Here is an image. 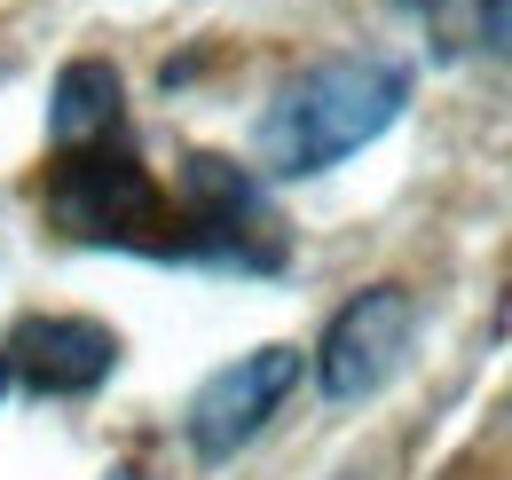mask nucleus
<instances>
[{
	"label": "nucleus",
	"mask_w": 512,
	"mask_h": 480,
	"mask_svg": "<svg viewBox=\"0 0 512 480\" xmlns=\"http://www.w3.org/2000/svg\"><path fill=\"white\" fill-rule=\"evenodd\" d=\"M481 40L497 63H512V0H481Z\"/></svg>",
	"instance_id": "nucleus-7"
},
{
	"label": "nucleus",
	"mask_w": 512,
	"mask_h": 480,
	"mask_svg": "<svg viewBox=\"0 0 512 480\" xmlns=\"http://www.w3.org/2000/svg\"><path fill=\"white\" fill-rule=\"evenodd\" d=\"M119 119H127V87H119V71H111L103 56L64 63V79H56V95H48V134H56V150L111 142Z\"/></svg>",
	"instance_id": "nucleus-6"
},
{
	"label": "nucleus",
	"mask_w": 512,
	"mask_h": 480,
	"mask_svg": "<svg viewBox=\"0 0 512 480\" xmlns=\"http://www.w3.org/2000/svg\"><path fill=\"white\" fill-rule=\"evenodd\" d=\"M0 394H8V355H0Z\"/></svg>",
	"instance_id": "nucleus-9"
},
{
	"label": "nucleus",
	"mask_w": 512,
	"mask_h": 480,
	"mask_svg": "<svg viewBox=\"0 0 512 480\" xmlns=\"http://www.w3.org/2000/svg\"><path fill=\"white\" fill-rule=\"evenodd\" d=\"M48 221L79 244H119V252H182V221L150 166L119 142L64 150L48 174Z\"/></svg>",
	"instance_id": "nucleus-2"
},
{
	"label": "nucleus",
	"mask_w": 512,
	"mask_h": 480,
	"mask_svg": "<svg viewBox=\"0 0 512 480\" xmlns=\"http://www.w3.org/2000/svg\"><path fill=\"white\" fill-rule=\"evenodd\" d=\"M111 480H142V473H111Z\"/></svg>",
	"instance_id": "nucleus-10"
},
{
	"label": "nucleus",
	"mask_w": 512,
	"mask_h": 480,
	"mask_svg": "<svg viewBox=\"0 0 512 480\" xmlns=\"http://www.w3.org/2000/svg\"><path fill=\"white\" fill-rule=\"evenodd\" d=\"M410 339H418V300L402 284H371L323 323L316 347V386L331 402H371L386 378L410 362Z\"/></svg>",
	"instance_id": "nucleus-3"
},
{
	"label": "nucleus",
	"mask_w": 512,
	"mask_h": 480,
	"mask_svg": "<svg viewBox=\"0 0 512 480\" xmlns=\"http://www.w3.org/2000/svg\"><path fill=\"white\" fill-rule=\"evenodd\" d=\"M410 103V71L386 56H331L316 71H300L268 111H260V166L284 181L331 174L339 158L371 150Z\"/></svg>",
	"instance_id": "nucleus-1"
},
{
	"label": "nucleus",
	"mask_w": 512,
	"mask_h": 480,
	"mask_svg": "<svg viewBox=\"0 0 512 480\" xmlns=\"http://www.w3.org/2000/svg\"><path fill=\"white\" fill-rule=\"evenodd\" d=\"M292 386H300V347H253V355L221 362V370L190 394V418H182L190 449L205 465L237 457L245 441L268 433V418L292 402Z\"/></svg>",
	"instance_id": "nucleus-4"
},
{
	"label": "nucleus",
	"mask_w": 512,
	"mask_h": 480,
	"mask_svg": "<svg viewBox=\"0 0 512 480\" xmlns=\"http://www.w3.org/2000/svg\"><path fill=\"white\" fill-rule=\"evenodd\" d=\"M0 355L8 378H24L32 394H95L119 370V331L95 315H24Z\"/></svg>",
	"instance_id": "nucleus-5"
},
{
	"label": "nucleus",
	"mask_w": 512,
	"mask_h": 480,
	"mask_svg": "<svg viewBox=\"0 0 512 480\" xmlns=\"http://www.w3.org/2000/svg\"><path fill=\"white\" fill-rule=\"evenodd\" d=\"M402 8H418V16H426V8H442V0H402Z\"/></svg>",
	"instance_id": "nucleus-8"
}]
</instances>
